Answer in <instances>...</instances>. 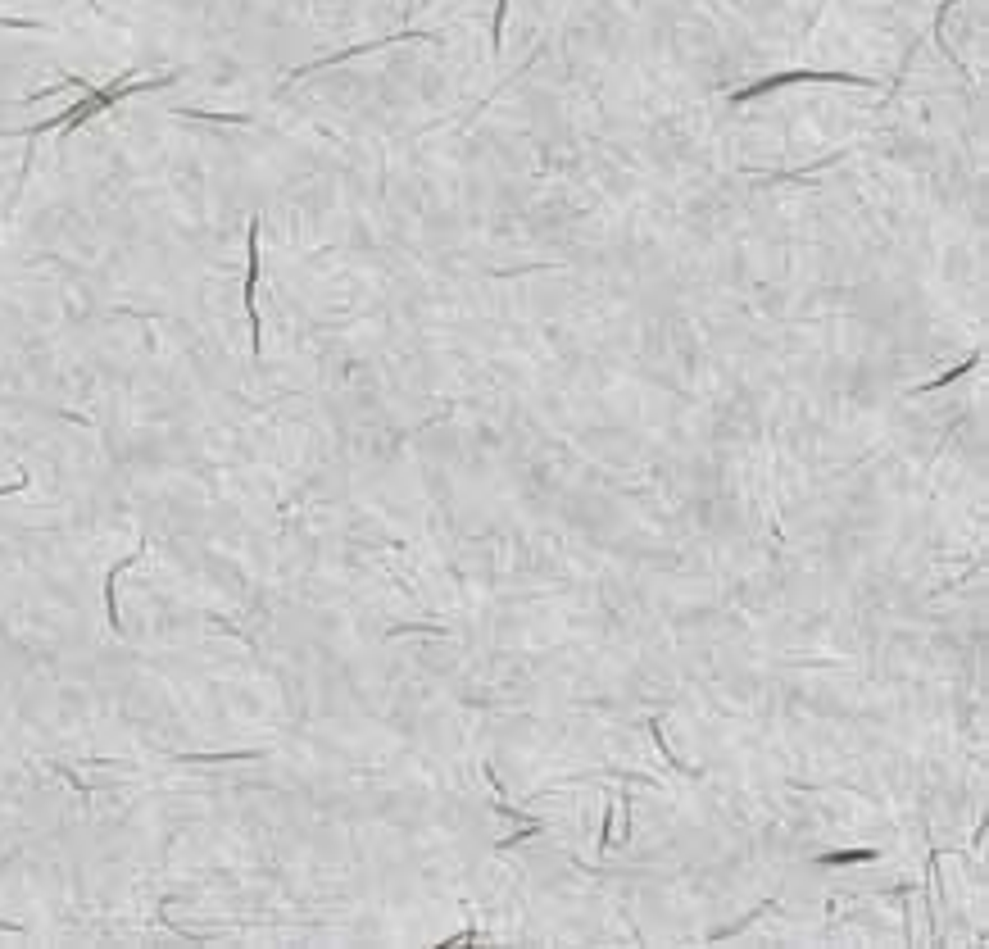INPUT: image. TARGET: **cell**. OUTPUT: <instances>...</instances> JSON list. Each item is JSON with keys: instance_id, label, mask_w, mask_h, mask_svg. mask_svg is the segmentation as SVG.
<instances>
[{"instance_id": "cell-1", "label": "cell", "mask_w": 989, "mask_h": 949, "mask_svg": "<svg viewBox=\"0 0 989 949\" xmlns=\"http://www.w3.org/2000/svg\"><path fill=\"white\" fill-rule=\"evenodd\" d=\"M858 82V87H867V78H853V73H776V78H767V82H758V87H745V91H735V105L740 100H749V96H758V91H772V87H781V82Z\"/></svg>"}, {"instance_id": "cell-2", "label": "cell", "mask_w": 989, "mask_h": 949, "mask_svg": "<svg viewBox=\"0 0 989 949\" xmlns=\"http://www.w3.org/2000/svg\"><path fill=\"white\" fill-rule=\"evenodd\" d=\"M826 868H844V863H876V850H840V854H822Z\"/></svg>"}]
</instances>
